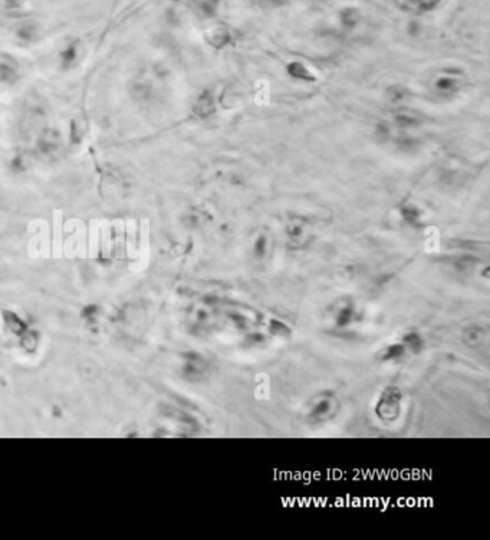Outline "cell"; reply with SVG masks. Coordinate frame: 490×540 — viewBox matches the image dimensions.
<instances>
[{"label": "cell", "mask_w": 490, "mask_h": 540, "mask_svg": "<svg viewBox=\"0 0 490 540\" xmlns=\"http://www.w3.org/2000/svg\"><path fill=\"white\" fill-rule=\"evenodd\" d=\"M39 147L46 154L58 150V147H59V135H58V132L52 131V129H45L41 134V137H39Z\"/></svg>", "instance_id": "obj_1"}, {"label": "cell", "mask_w": 490, "mask_h": 540, "mask_svg": "<svg viewBox=\"0 0 490 540\" xmlns=\"http://www.w3.org/2000/svg\"><path fill=\"white\" fill-rule=\"evenodd\" d=\"M25 5V0H0V6L3 9H20Z\"/></svg>", "instance_id": "obj_8"}, {"label": "cell", "mask_w": 490, "mask_h": 540, "mask_svg": "<svg viewBox=\"0 0 490 540\" xmlns=\"http://www.w3.org/2000/svg\"><path fill=\"white\" fill-rule=\"evenodd\" d=\"M396 121H397L398 125L401 127H414V125H420L421 124V118L420 115H417L414 112H408V111H401L396 115Z\"/></svg>", "instance_id": "obj_4"}, {"label": "cell", "mask_w": 490, "mask_h": 540, "mask_svg": "<svg viewBox=\"0 0 490 540\" xmlns=\"http://www.w3.org/2000/svg\"><path fill=\"white\" fill-rule=\"evenodd\" d=\"M75 56H76L75 46H69L68 49H67V51L62 53V59H63V62H65L67 65H69V63H72V62H74V59H75Z\"/></svg>", "instance_id": "obj_9"}, {"label": "cell", "mask_w": 490, "mask_h": 540, "mask_svg": "<svg viewBox=\"0 0 490 540\" xmlns=\"http://www.w3.org/2000/svg\"><path fill=\"white\" fill-rule=\"evenodd\" d=\"M287 72L293 78H299V79H305V81H313L315 79L312 74L302 63H290L287 66Z\"/></svg>", "instance_id": "obj_5"}, {"label": "cell", "mask_w": 490, "mask_h": 540, "mask_svg": "<svg viewBox=\"0 0 490 540\" xmlns=\"http://www.w3.org/2000/svg\"><path fill=\"white\" fill-rule=\"evenodd\" d=\"M214 99H213V96H211L210 93L209 92H206L197 101V104H195V107H194V112L199 115V117H202V118H204V117H209V115H211L213 112H214Z\"/></svg>", "instance_id": "obj_2"}, {"label": "cell", "mask_w": 490, "mask_h": 540, "mask_svg": "<svg viewBox=\"0 0 490 540\" xmlns=\"http://www.w3.org/2000/svg\"><path fill=\"white\" fill-rule=\"evenodd\" d=\"M211 43L217 48H221L223 45H226L228 41V33L224 30V29H219V30H214V35L210 39Z\"/></svg>", "instance_id": "obj_7"}, {"label": "cell", "mask_w": 490, "mask_h": 540, "mask_svg": "<svg viewBox=\"0 0 490 540\" xmlns=\"http://www.w3.org/2000/svg\"><path fill=\"white\" fill-rule=\"evenodd\" d=\"M457 86H459V76H456V74H453V75L444 74L436 81V89L443 93L454 92Z\"/></svg>", "instance_id": "obj_3"}, {"label": "cell", "mask_w": 490, "mask_h": 540, "mask_svg": "<svg viewBox=\"0 0 490 540\" xmlns=\"http://www.w3.org/2000/svg\"><path fill=\"white\" fill-rule=\"evenodd\" d=\"M16 76V68L12 62H2L0 63V79L3 82H10Z\"/></svg>", "instance_id": "obj_6"}, {"label": "cell", "mask_w": 490, "mask_h": 540, "mask_svg": "<svg viewBox=\"0 0 490 540\" xmlns=\"http://www.w3.org/2000/svg\"><path fill=\"white\" fill-rule=\"evenodd\" d=\"M34 35H35V29L34 27H29V26H25V27L20 30V36H22L23 39H30Z\"/></svg>", "instance_id": "obj_10"}]
</instances>
